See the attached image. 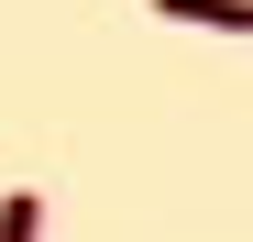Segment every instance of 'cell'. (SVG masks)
Returning a JSON list of instances; mask_svg holds the SVG:
<instances>
[{
  "instance_id": "6da1fadb",
  "label": "cell",
  "mask_w": 253,
  "mask_h": 242,
  "mask_svg": "<svg viewBox=\"0 0 253 242\" xmlns=\"http://www.w3.org/2000/svg\"><path fill=\"white\" fill-rule=\"evenodd\" d=\"M154 22H198V33H253V0H154Z\"/></svg>"
},
{
  "instance_id": "7a4b0ae2",
  "label": "cell",
  "mask_w": 253,
  "mask_h": 242,
  "mask_svg": "<svg viewBox=\"0 0 253 242\" xmlns=\"http://www.w3.org/2000/svg\"><path fill=\"white\" fill-rule=\"evenodd\" d=\"M0 242H44V187H11V198H0Z\"/></svg>"
}]
</instances>
